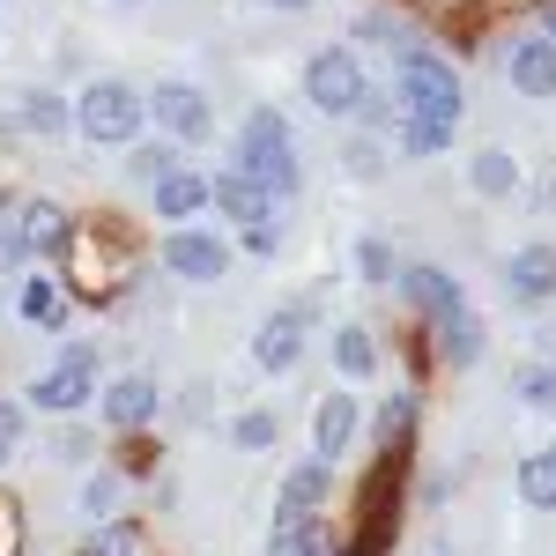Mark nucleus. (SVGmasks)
<instances>
[{"label":"nucleus","instance_id":"6e6552de","mask_svg":"<svg viewBox=\"0 0 556 556\" xmlns=\"http://www.w3.org/2000/svg\"><path fill=\"white\" fill-rule=\"evenodd\" d=\"M164 267H172L178 282H223L230 275V238H215V230H172L164 238Z\"/></svg>","mask_w":556,"mask_h":556},{"label":"nucleus","instance_id":"0eeeda50","mask_svg":"<svg viewBox=\"0 0 556 556\" xmlns=\"http://www.w3.org/2000/svg\"><path fill=\"white\" fill-rule=\"evenodd\" d=\"M156 408H164V386L149 379V371H119V379L97 393V416H104V430H149L156 424Z\"/></svg>","mask_w":556,"mask_h":556},{"label":"nucleus","instance_id":"6ab92c4d","mask_svg":"<svg viewBox=\"0 0 556 556\" xmlns=\"http://www.w3.org/2000/svg\"><path fill=\"white\" fill-rule=\"evenodd\" d=\"M505 75H513L519 97H556V45L549 38H519L513 60H505Z\"/></svg>","mask_w":556,"mask_h":556},{"label":"nucleus","instance_id":"5701e85b","mask_svg":"<svg viewBox=\"0 0 556 556\" xmlns=\"http://www.w3.org/2000/svg\"><path fill=\"white\" fill-rule=\"evenodd\" d=\"M519 497L534 513H556V445H542L534 460H519Z\"/></svg>","mask_w":556,"mask_h":556},{"label":"nucleus","instance_id":"2f4dec72","mask_svg":"<svg viewBox=\"0 0 556 556\" xmlns=\"http://www.w3.org/2000/svg\"><path fill=\"white\" fill-rule=\"evenodd\" d=\"M230 438H238L245 453H267V445H275V416L253 408V416H238V424H230Z\"/></svg>","mask_w":556,"mask_h":556},{"label":"nucleus","instance_id":"1a4fd4ad","mask_svg":"<svg viewBox=\"0 0 556 556\" xmlns=\"http://www.w3.org/2000/svg\"><path fill=\"white\" fill-rule=\"evenodd\" d=\"M304 334H312V312H304V304L267 312V319H260V334H253V364H260V371H298Z\"/></svg>","mask_w":556,"mask_h":556},{"label":"nucleus","instance_id":"423d86ee","mask_svg":"<svg viewBox=\"0 0 556 556\" xmlns=\"http://www.w3.org/2000/svg\"><path fill=\"white\" fill-rule=\"evenodd\" d=\"M141 104H149V119L164 127V141H172V149H193V141H208V134H215L208 89H201V83H186V75H164V83L149 89Z\"/></svg>","mask_w":556,"mask_h":556},{"label":"nucleus","instance_id":"b1692460","mask_svg":"<svg viewBox=\"0 0 556 556\" xmlns=\"http://www.w3.org/2000/svg\"><path fill=\"white\" fill-rule=\"evenodd\" d=\"M334 371H342V379H371V371H379V342H371L364 327H342V334H334Z\"/></svg>","mask_w":556,"mask_h":556},{"label":"nucleus","instance_id":"473e14b6","mask_svg":"<svg viewBox=\"0 0 556 556\" xmlns=\"http://www.w3.org/2000/svg\"><path fill=\"white\" fill-rule=\"evenodd\" d=\"M356 267H364V282H393V275H401L393 253H386V238H364V245H356Z\"/></svg>","mask_w":556,"mask_h":556},{"label":"nucleus","instance_id":"9d476101","mask_svg":"<svg viewBox=\"0 0 556 556\" xmlns=\"http://www.w3.org/2000/svg\"><path fill=\"white\" fill-rule=\"evenodd\" d=\"M15 223H23V253L30 260H67V245H75V215L60 208V201H15Z\"/></svg>","mask_w":556,"mask_h":556},{"label":"nucleus","instance_id":"39448f33","mask_svg":"<svg viewBox=\"0 0 556 556\" xmlns=\"http://www.w3.org/2000/svg\"><path fill=\"white\" fill-rule=\"evenodd\" d=\"M23 401L45 408V416H75V408H89V401H97V342H67L52 371H38V379L23 386Z\"/></svg>","mask_w":556,"mask_h":556},{"label":"nucleus","instance_id":"dca6fc26","mask_svg":"<svg viewBox=\"0 0 556 556\" xmlns=\"http://www.w3.org/2000/svg\"><path fill=\"white\" fill-rule=\"evenodd\" d=\"M15 134L60 141V134H75V104H67L60 89H23V97H15Z\"/></svg>","mask_w":556,"mask_h":556},{"label":"nucleus","instance_id":"c756f323","mask_svg":"<svg viewBox=\"0 0 556 556\" xmlns=\"http://www.w3.org/2000/svg\"><path fill=\"white\" fill-rule=\"evenodd\" d=\"M408 430H416V393H393L379 408V445H401Z\"/></svg>","mask_w":556,"mask_h":556},{"label":"nucleus","instance_id":"412c9836","mask_svg":"<svg viewBox=\"0 0 556 556\" xmlns=\"http://www.w3.org/2000/svg\"><path fill=\"white\" fill-rule=\"evenodd\" d=\"M334 490V468L327 460H298V468L282 475V497H275V513H319V497Z\"/></svg>","mask_w":556,"mask_h":556},{"label":"nucleus","instance_id":"58836bf2","mask_svg":"<svg viewBox=\"0 0 556 556\" xmlns=\"http://www.w3.org/2000/svg\"><path fill=\"white\" fill-rule=\"evenodd\" d=\"M119 8H134V0H119Z\"/></svg>","mask_w":556,"mask_h":556},{"label":"nucleus","instance_id":"f03ea898","mask_svg":"<svg viewBox=\"0 0 556 556\" xmlns=\"http://www.w3.org/2000/svg\"><path fill=\"white\" fill-rule=\"evenodd\" d=\"M393 83H401V119H438V127H460L468 112V89H460V67H445L430 45H401L393 52Z\"/></svg>","mask_w":556,"mask_h":556},{"label":"nucleus","instance_id":"7c9ffc66","mask_svg":"<svg viewBox=\"0 0 556 556\" xmlns=\"http://www.w3.org/2000/svg\"><path fill=\"white\" fill-rule=\"evenodd\" d=\"M23 260H30V253H23V223H15V201H0V282H8Z\"/></svg>","mask_w":556,"mask_h":556},{"label":"nucleus","instance_id":"e433bc0d","mask_svg":"<svg viewBox=\"0 0 556 556\" xmlns=\"http://www.w3.org/2000/svg\"><path fill=\"white\" fill-rule=\"evenodd\" d=\"M15 542H23V527H15V505L0 497V556H15Z\"/></svg>","mask_w":556,"mask_h":556},{"label":"nucleus","instance_id":"f8f14e48","mask_svg":"<svg viewBox=\"0 0 556 556\" xmlns=\"http://www.w3.org/2000/svg\"><path fill=\"white\" fill-rule=\"evenodd\" d=\"M505 298L513 304H556V245H519L513 260H505Z\"/></svg>","mask_w":556,"mask_h":556},{"label":"nucleus","instance_id":"f3484780","mask_svg":"<svg viewBox=\"0 0 556 556\" xmlns=\"http://www.w3.org/2000/svg\"><path fill=\"white\" fill-rule=\"evenodd\" d=\"M149 201H156V215H164V223H178V230H186L193 215L208 208V178H201V172H186V164H178V172H164L156 186H149Z\"/></svg>","mask_w":556,"mask_h":556},{"label":"nucleus","instance_id":"c85d7f7f","mask_svg":"<svg viewBox=\"0 0 556 556\" xmlns=\"http://www.w3.org/2000/svg\"><path fill=\"white\" fill-rule=\"evenodd\" d=\"M513 393L527 401V408H556V364H519Z\"/></svg>","mask_w":556,"mask_h":556},{"label":"nucleus","instance_id":"cd10ccee","mask_svg":"<svg viewBox=\"0 0 556 556\" xmlns=\"http://www.w3.org/2000/svg\"><path fill=\"white\" fill-rule=\"evenodd\" d=\"M119 490H127V475H119V468H97L83 482V513L89 519H119Z\"/></svg>","mask_w":556,"mask_h":556},{"label":"nucleus","instance_id":"4c0bfd02","mask_svg":"<svg viewBox=\"0 0 556 556\" xmlns=\"http://www.w3.org/2000/svg\"><path fill=\"white\" fill-rule=\"evenodd\" d=\"M260 8H282V15H298V8H312V0H260Z\"/></svg>","mask_w":556,"mask_h":556},{"label":"nucleus","instance_id":"9b49d317","mask_svg":"<svg viewBox=\"0 0 556 556\" xmlns=\"http://www.w3.org/2000/svg\"><path fill=\"white\" fill-rule=\"evenodd\" d=\"M67 312H75V290L60 282V267H38V275L15 282V319L23 327H67Z\"/></svg>","mask_w":556,"mask_h":556},{"label":"nucleus","instance_id":"aec40b11","mask_svg":"<svg viewBox=\"0 0 556 556\" xmlns=\"http://www.w3.org/2000/svg\"><path fill=\"white\" fill-rule=\"evenodd\" d=\"M482 349H490V334H482V319H475V312H445V319H438V356H445L453 371H475V364H482Z\"/></svg>","mask_w":556,"mask_h":556},{"label":"nucleus","instance_id":"bb28decb","mask_svg":"<svg viewBox=\"0 0 556 556\" xmlns=\"http://www.w3.org/2000/svg\"><path fill=\"white\" fill-rule=\"evenodd\" d=\"M134 549H141V542H134V519H97L75 556H134Z\"/></svg>","mask_w":556,"mask_h":556},{"label":"nucleus","instance_id":"ddd939ff","mask_svg":"<svg viewBox=\"0 0 556 556\" xmlns=\"http://www.w3.org/2000/svg\"><path fill=\"white\" fill-rule=\"evenodd\" d=\"M208 208L223 215V223H238V230H253V223H267V215H275V193H267V186H253L245 172H215L208 178Z\"/></svg>","mask_w":556,"mask_h":556},{"label":"nucleus","instance_id":"f704fd0d","mask_svg":"<svg viewBox=\"0 0 556 556\" xmlns=\"http://www.w3.org/2000/svg\"><path fill=\"white\" fill-rule=\"evenodd\" d=\"M245 253H282V215H267V223H253V230H245Z\"/></svg>","mask_w":556,"mask_h":556},{"label":"nucleus","instance_id":"20e7f679","mask_svg":"<svg viewBox=\"0 0 556 556\" xmlns=\"http://www.w3.org/2000/svg\"><path fill=\"white\" fill-rule=\"evenodd\" d=\"M304 97H312L327 119H356L364 97H371V75H364L356 45H319V52L304 60Z\"/></svg>","mask_w":556,"mask_h":556},{"label":"nucleus","instance_id":"f257e3e1","mask_svg":"<svg viewBox=\"0 0 556 556\" xmlns=\"http://www.w3.org/2000/svg\"><path fill=\"white\" fill-rule=\"evenodd\" d=\"M230 172H245L253 186H267L275 201H290L304 186V164H298V134L275 104H253L245 127H238V149H230Z\"/></svg>","mask_w":556,"mask_h":556},{"label":"nucleus","instance_id":"7ed1b4c3","mask_svg":"<svg viewBox=\"0 0 556 556\" xmlns=\"http://www.w3.org/2000/svg\"><path fill=\"white\" fill-rule=\"evenodd\" d=\"M67 104H75V134H83L89 149H134V134L149 127L141 89L119 83V75H97V83H83V97H67Z\"/></svg>","mask_w":556,"mask_h":556},{"label":"nucleus","instance_id":"a211bd4d","mask_svg":"<svg viewBox=\"0 0 556 556\" xmlns=\"http://www.w3.org/2000/svg\"><path fill=\"white\" fill-rule=\"evenodd\" d=\"M267 556H334L327 519L319 513H275V527H267Z\"/></svg>","mask_w":556,"mask_h":556},{"label":"nucleus","instance_id":"a878e982","mask_svg":"<svg viewBox=\"0 0 556 556\" xmlns=\"http://www.w3.org/2000/svg\"><path fill=\"white\" fill-rule=\"evenodd\" d=\"M164 172H178L172 141H134V149H127V178H134V186H156Z\"/></svg>","mask_w":556,"mask_h":556},{"label":"nucleus","instance_id":"2eb2a0df","mask_svg":"<svg viewBox=\"0 0 556 556\" xmlns=\"http://www.w3.org/2000/svg\"><path fill=\"white\" fill-rule=\"evenodd\" d=\"M393 290L416 304V312H430V319H445V312H468L460 282H453L445 267H430V260H424V267H401V275H393Z\"/></svg>","mask_w":556,"mask_h":556},{"label":"nucleus","instance_id":"72a5a7b5","mask_svg":"<svg viewBox=\"0 0 556 556\" xmlns=\"http://www.w3.org/2000/svg\"><path fill=\"white\" fill-rule=\"evenodd\" d=\"M15 445H23V408H15V401L0 393V468L15 460Z\"/></svg>","mask_w":556,"mask_h":556},{"label":"nucleus","instance_id":"4be33fe9","mask_svg":"<svg viewBox=\"0 0 556 556\" xmlns=\"http://www.w3.org/2000/svg\"><path fill=\"white\" fill-rule=\"evenodd\" d=\"M468 178H475L482 201H505V193H519V156L513 149H482V156L468 164Z\"/></svg>","mask_w":556,"mask_h":556},{"label":"nucleus","instance_id":"393cba45","mask_svg":"<svg viewBox=\"0 0 556 556\" xmlns=\"http://www.w3.org/2000/svg\"><path fill=\"white\" fill-rule=\"evenodd\" d=\"M393 141H401V156H445L453 127H438V119H393Z\"/></svg>","mask_w":556,"mask_h":556},{"label":"nucleus","instance_id":"c9c22d12","mask_svg":"<svg viewBox=\"0 0 556 556\" xmlns=\"http://www.w3.org/2000/svg\"><path fill=\"white\" fill-rule=\"evenodd\" d=\"M379 141H349V178H379Z\"/></svg>","mask_w":556,"mask_h":556},{"label":"nucleus","instance_id":"4468645a","mask_svg":"<svg viewBox=\"0 0 556 556\" xmlns=\"http://www.w3.org/2000/svg\"><path fill=\"white\" fill-rule=\"evenodd\" d=\"M356 424H364V401H349V393H327L319 401V416H312V460H342L349 445H356Z\"/></svg>","mask_w":556,"mask_h":556}]
</instances>
